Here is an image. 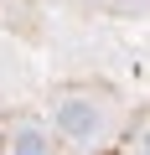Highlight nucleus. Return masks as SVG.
<instances>
[{"label": "nucleus", "mask_w": 150, "mask_h": 155, "mask_svg": "<svg viewBox=\"0 0 150 155\" xmlns=\"http://www.w3.org/2000/svg\"><path fill=\"white\" fill-rule=\"evenodd\" d=\"M11 155H57V145H52V134H47V129L21 124V129L11 134Z\"/></svg>", "instance_id": "f03ea898"}, {"label": "nucleus", "mask_w": 150, "mask_h": 155, "mask_svg": "<svg viewBox=\"0 0 150 155\" xmlns=\"http://www.w3.org/2000/svg\"><path fill=\"white\" fill-rule=\"evenodd\" d=\"M52 124H57V134H67V140H78V145H93V134H98L104 114H98V104H93V98H62Z\"/></svg>", "instance_id": "f257e3e1"}]
</instances>
